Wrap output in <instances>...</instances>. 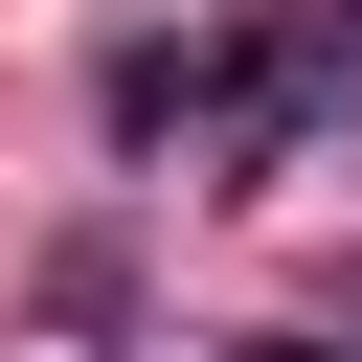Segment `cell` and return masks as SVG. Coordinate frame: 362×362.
<instances>
[{"instance_id": "obj_1", "label": "cell", "mask_w": 362, "mask_h": 362, "mask_svg": "<svg viewBox=\"0 0 362 362\" xmlns=\"http://www.w3.org/2000/svg\"><path fill=\"white\" fill-rule=\"evenodd\" d=\"M249 45H272V90H294V158H317V136L362 113V0H272Z\"/></svg>"}]
</instances>
